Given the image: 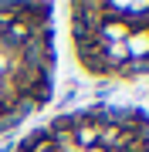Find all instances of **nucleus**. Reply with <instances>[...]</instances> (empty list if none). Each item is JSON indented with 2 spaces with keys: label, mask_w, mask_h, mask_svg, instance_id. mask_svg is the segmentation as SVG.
<instances>
[{
  "label": "nucleus",
  "mask_w": 149,
  "mask_h": 152,
  "mask_svg": "<svg viewBox=\"0 0 149 152\" xmlns=\"http://www.w3.org/2000/svg\"><path fill=\"white\" fill-rule=\"evenodd\" d=\"M78 152H81V149H78Z\"/></svg>",
  "instance_id": "1"
}]
</instances>
